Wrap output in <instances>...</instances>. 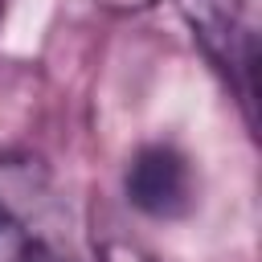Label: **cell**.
I'll return each mask as SVG.
<instances>
[{
    "instance_id": "3",
    "label": "cell",
    "mask_w": 262,
    "mask_h": 262,
    "mask_svg": "<svg viewBox=\"0 0 262 262\" xmlns=\"http://www.w3.org/2000/svg\"><path fill=\"white\" fill-rule=\"evenodd\" d=\"M127 201L147 213V217H184L196 201V184H192V164L184 151H176L172 143H147L131 156L127 176H123Z\"/></svg>"
},
{
    "instance_id": "1",
    "label": "cell",
    "mask_w": 262,
    "mask_h": 262,
    "mask_svg": "<svg viewBox=\"0 0 262 262\" xmlns=\"http://www.w3.org/2000/svg\"><path fill=\"white\" fill-rule=\"evenodd\" d=\"M53 184L33 160H0V262H74Z\"/></svg>"
},
{
    "instance_id": "4",
    "label": "cell",
    "mask_w": 262,
    "mask_h": 262,
    "mask_svg": "<svg viewBox=\"0 0 262 262\" xmlns=\"http://www.w3.org/2000/svg\"><path fill=\"white\" fill-rule=\"evenodd\" d=\"M98 4H111V8H143L151 0H98Z\"/></svg>"
},
{
    "instance_id": "5",
    "label": "cell",
    "mask_w": 262,
    "mask_h": 262,
    "mask_svg": "<svg viewBox=\"0 0 262 262\" xmlns=\"http://www.w3.org/2000/svg\"><path fill=\"white\" fill-rule=\"evenodd\" d=\"M0 16H4V0H0Z\"/></svg>"
},
{
    "instance_id": "2",
    "label": "cell",
    "mask_w": 262,
    "mask_h": 262,
    "mask_svg": "<svg viewBox=\"0 0 262 262\" xmlns=\"http://www.w3.org/2000/svg\"><path fill=\"white\" fill-rule=\"evenodd\" d=\"M184 16H188L192 37L201 41L205 57L221 70V78L237 94L246 119H254L258 37H254V12H250V4L246 0H184Z\"/></svg>"
}]
</instances>
